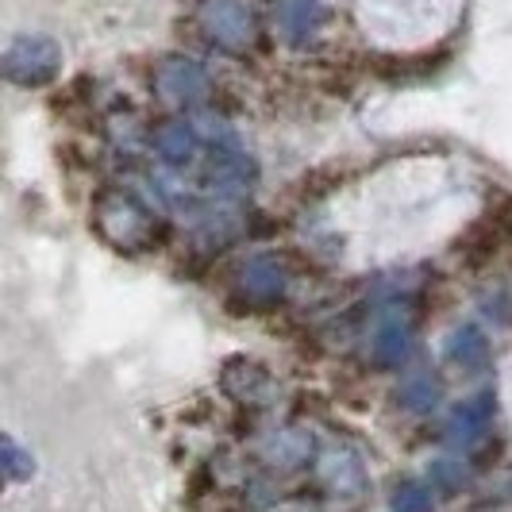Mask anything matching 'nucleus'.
Listing matches in <instances>:
<instances>
[{"label":"nucleus","mask_w":512,"mask_h":512,"mask_svg":"<svg viewBox=\"0 0 512 512\" xmlns=\"http://www.w3.org/2000/svg\"><path fill=\"white\" fill-rule=\"evenodd\" d=\"M505 243H509V239L493 228V224L478 220V224L459 239V247H455V251H459V255L478 270V266H486V262H493V258L501 255V247H505Z\"/></svg>","instance_id":"f257e3e1"},{"label":"nucleus","mask_w":512,"mask_h":512,"mask_svg":"<svg viewBox=\"0 0 512 512\" xmlns=\"http://www.w3.org/2000/svg\"><path fill=\"white\" fill-rule=\"evenodd\" d=\"M486 224L501 231L505 239H512V197H497V201H489L486 216H482Z\"/></svg>","instance_id":"f03ea898"}]
</instances>
